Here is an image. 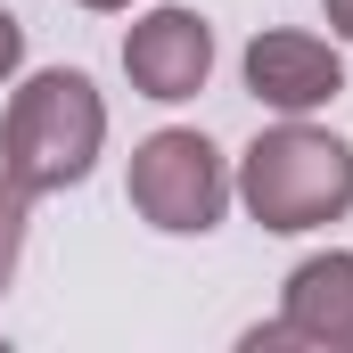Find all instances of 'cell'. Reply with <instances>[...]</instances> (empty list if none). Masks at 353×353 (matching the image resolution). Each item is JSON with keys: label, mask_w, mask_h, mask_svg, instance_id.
<instances>
[{"label": "cell", "mask_w": 353, "mask_h": 353, "mask_svg": "<svg viewBox=\"0 0 353 353\" xmlns=\"http://www.w3.org/2000/svg\"><path fill=\"white\" fill-rule=\"evenodd\" d=\"M230 197L255 214V230H271V239L329 230V222L353 214V140L304 123V115H279L271 132H255L239 148Z\"/></svg>", "instance_id": "1"}, {"label": "cell", "mask_w": 353, "mask_h": 353, "mask_svg": "<svg viewBox=\"0 0 353 353\" xmlns=\"http://www.w3.org/2000/svg\"><path fill=\"white\" fill-rule=\"evenodd\" d=\"M132 214L148 222V230H165V239H205V230H222V214H230V157L205 140V132H189V123H165V132H148L140 148H132Z\"/></svg>", "instance_id": "3"}, {"label": "cell", "mask_w": 353, "mask_h": 353, "mask_svg": "<svg viewBox=\"0 0 353 353\" xmlns=\"http://www.w3.org/2000/svg\"><path fill=\"white\" fill-rule=\"evenodd\" d=\"M107 148V99L83 66H41L25 74L0 115V173L25 197H66L83 189Z\"/></svg>", "instance_id": "2"}, {"label": "cell", "mask_w": 353, "mask_h": 353, "mask_svg": "<svg viewBox=\"0 0 353 353\" xmlns=\"http://www.w3.org/2000/svg\"><path fill=\"white\" fill-rule=\"evenodd\" d=\"M279 329H288V345L353 353V255L345 247L304 255V263L288 271V288H279Z\"/></svg>", "instance_id": "6"}, {"label": "cell", "mask_w": 353, "mask_h": 353, "mask_svg": "<svg viewBox=\"0 0 353 353\" xmlns=\"http://www.w3.org/2000/svg\"><path fill=\"white\" fill-rule=\"evenodd\" d=\"M25 222H33V197L0 173V288L17 279V263H25Z\"/></svg>", "instance_id": "7"}, {"label": "cell", "mask_w": 353, "mask_h": 353, "mask_svg": "<svg viewBox=\"0 0 353 353\" xmlns=\"http://www.w3.org/2000/svg\"><path fill=\"white\" fill-rule=\"evenodd\" d=\"M247 90L263 99L271 115H321L337 90H345V58H337V41H321V33H296V25H271L247 41Z\"/></svg>", "instance_id": "5"}, {"label": "cell", "mask_w": 353, "mask_h": 353, "mask_svg": "<svg viewBox=\"0 0 353 353\" xmlns=\"http://www.w3.org/2000/svg\"><path fill=\"white\" fill-rule=\"evenodd\" d=\"M83 8H99V17H115V8H132V0H83Z\"/></svg>", "instance_id": "10"}, {"label": "cell", "mask_w": 353, "mask_h": 353, "mask_svg": "<svg viewBox=\"0 0 353 353\" xmlns=\"http://www.w3.org/2000/svg\"><path fill=\"white\" fill-rule=\"evenodd\" d=\"M123 74H132L140 99H157V107L197 99V90L214 83V25H205L197 8H148V17H132V33H123Z\"/></svg>", "instance_id": "4"}, {"label": "cell", "mask_w": 353, "mask_h": 353, "mask_svg": "<svg viewBox=\"0 0 353 353\" xmlns=\"http://www.w3.org/2000/svg\"><path fill=\"white\" fill-rule=\"evenodd\" d=\"M321 8H329V33H337V41H353V0H321Z\"/></svg>", "instance_id": "9"}, {"label": "cell", "mask_w": 353, "mask_h": 353, "mask_svg": "<svg viewBox=\"0 0 353 353\" xmlns=\"http://www.w3.org/2000/svg\"><path fill=\"white\" fill-rule=\"evenodd\" d=\"M17 66H25V25H17V17L0 8V83H8Z\"/></svg>", "instance_id": "8"}]
</instances>
